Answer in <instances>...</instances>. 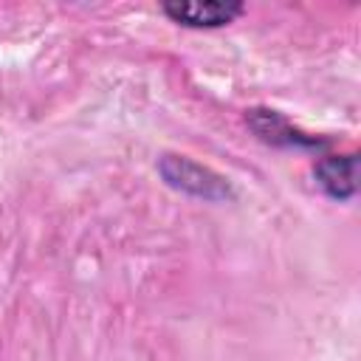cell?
I'll use <instances>...</instances> for the list:
<instances>
[{
  "label": "cell",
  "mask_w": 361,
  "mask_h": 361,
  "mask_svg": "<svg viewBox=\"0 0 361 361\" xmlns=\"http://www.w3.org/2000/svg\"><path fill=\"white\" fill-rule=\"evenodd\" d=\"M161 175L169 186L186 192V195L203 197V200L231 197V189L220 175H214L212 169H206V166H200L183 155H164L161 158Z\"/></svg>",
  "instance_id": "obj_1"
},
{
  "label": "cell",
  "mask_w": 361,
  "mask_h": 361,
  "mask_svg": "<svg viewBox=\"0 0 361 361\" xmlns=\"http://www.w3.org/2000/svg\"><path fill=\"white\" fill-rule=\"evenodd\" d=\"M243 11L240 3H220V0H175L164 3V14L175 23L192 25V28H217L231 23Z\"/></svg>",
  "instance_id": "obj_2"
},
{
  "label": "cell",
  "mask_w": 361,
  "mask_h": 361,
  "mask_svg": "<svg viewBox=\"0 0 361 361\" xmlns=\"http://www.w3.org/2000/svg\"><path fill=\"white\" fill-rule=\"evenodd\" d=\"M316 178H319V186L330 197L347 200L358 186V161H355V155L324 158L316 164Z\"/></svg>",
  "instance_id": "obj_3"
},
{
  "label": "cell",
  "mask_w": 361,
  "mask_h": 361,
  "mask_svg": "<svg viewBox=\"0 0 361 361\" xmlns=\"http://www.w3.org/2000/svg\"><path fill=\"white\" fill-rule=\"evenodd\" d=\"M248 124L268 144H313V141L302 138L296 130H290V124L274 110H251L248 113Z\"/></svg>",
  "instance_id": "obj_4"
}]
</instances>
